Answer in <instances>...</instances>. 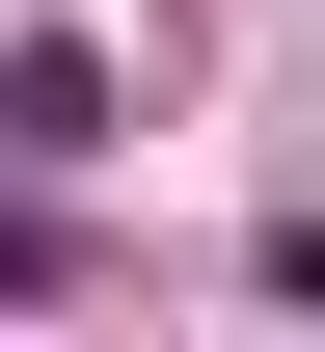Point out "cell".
Wrapping results in <instances>:
<instances>
[{
	"label": "cell",
	"mask_w": 325,
	"mask_h": 352,
	"mask_svg": "<svg viewBox=\"0 0 325 352\" xmlns=\"http://www.w3.org/2000/svg\"><path fill=\"white\" fill-rule=\"evenodd\" d=\"M0 298H82V217H54V163H0Z\"/></svg>",
	"instance_id": "obj_2"
},
{
	"label": "cell",
	"mask_w": 325,
	"mask_h": 352,
	"mask_svg": "<svg viewBox=\"0 0 325 352\" xmlns=\"http://www.w3.org/2000/svg\"><path fill=\"white\" fill-rule=\"evenodd\" d=\"M0 163H109V54L82 28H0Z\"/></svg>",
	"instance_id": "obj_1"
}]
</instances>
